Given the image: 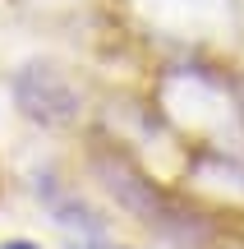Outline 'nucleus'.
<instances>
[{"mask_svg": "<svg viewBox=\"0 0 244 249\" xmlns=\"http://www.w3.org/2000/svg\"><path fill=\"white\" fill-rule=\"evenodd\" d=\"M28 79L37 83V92L18 88V107H23L33 120H42V124H65V120H74L79 102H74V92H69V83H65V79H55L51 70H28Z\"/></svg>", "mask_w": 244, "mask_h": 249, "instance_id": "obj_1", "label": "nucleus"}, {"mask_svg": "<svg viewBox=\"0 0 244 249\" xmlns=\"http://www.w3.org/2000/svg\"><path fill=\"white\" fill-rule=\"evenodd\" d=\"M0 249H42V245H33V240H5Z\"/></svg>", "mask_w": 244, "mask_h": 249, "instance_id": "obj_2", "label": "nucleus"}]
</instances>
